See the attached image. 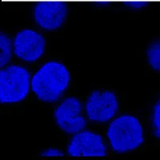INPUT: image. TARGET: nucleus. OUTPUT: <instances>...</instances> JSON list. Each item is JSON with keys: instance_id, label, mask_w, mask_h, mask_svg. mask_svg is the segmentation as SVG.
Returning <instances> with one entry per match:
<instances>
[{"instance_id": "nucleus-10", "label": "nucleus", "mask_w": 160, "mask_h": 160, "mask_svg": "<svg viewBox=\"0 0 160 160\" xmlns=\"http://www.w3.org/2000/svg\"><path fill=\"white\" fill-rule=\"evenodd\" d=\"M146 58L151 69L160 74V38L154 40L148 46Z\"/></svg>"}, {"instance_id": "nucleus-3", "label": "nucleus", "mask_w": 160, "mask_h": 160, "mask_svg": "<svg viewBox=\"0 0 160 160\" xmlns=\"http://www.w3.org/2000/svg\"><path fill=\"white\" fill-rule=\"evenodd\" d=\"M32 74L25 66L10 63L0 69V103L22 102L31 93Z\"/></svg>"}, {"instance_id": "nucleus-5", "label": "nucleus", "mask_w": 160, "mask_h": 160, "mask_svg": "<svg viewBox=\"0 0 160 160\" xmlns=\"http://www.w3.org/2000/svg\"><path fill=\"white\" fill-rule=\"evenodd\" d=\"M56 104L53 111V118L58 129L67 135H72L87 128L88 119L86 116L84 103L78 97H64Z\"/></svg>"}, {"instance_id": "nucleus-4", "label": "nucleus", "mask_w": 160, "mask_h": 160, "mask_svg": "<svg viewBox=\"0 0 160 160\" xmlns=\"http://www.w3.org/2000/svg\"><path fill=\"white\" fill-rule=\"evenodd\" d=\"M84 110L89 122L96 124L108 123L119 114V99L114 91L94 90L86 98Z\"/></svg>"}, {"instance_id": "nucleus-11", "label": "nucleus", "mask_w": 160, "mask_h": 160, "mask_svg": "<svg viewBox=\"0 0 160 160\" xmlns=\"http://www.w3.org/2000/svg\"><path fill=\"white\" fill-rule=\"evenodd\" d=\"M151 130L153 135L157 139L160 140V96L153 104L150 116Z\"/></svg>"}, {"instance_id": "nucleus-13", "label": "nucleus", "mask_w": 160, "mask_h": 160, "mask_svg": "<svg viewBox=\"0 0 160 160\" xmlns=\"http://www.w3.org/2000/svg\"><path fill=\"white\" fill-rule=\"evenodd\" d=\"M148 2H143V1H131V2H127L125 5L129 8L130 9L134 10H139L142 8H146Z\"/></svg>"}, {"instance_id": "nucleus-1", "label": "nucleus", "mask_w": 160, "mask_h": 160, "mask_svg": "<svg viewBox=\"0 0 160 160\" xmlns=\"http://www.w3.org/2000/svg\"><path fill=\"white\" fill-rule=\"evenodd\" d=\"M71 74L65 63L56 59L44 62L31 75V93L43 103H57L65 97Z\"/></svg>"}, {"instance_id": "nucleus-6", "label": "nucleus", "mask_w": 160, "mask_h": 160, "mask_svg": "<svg viewBox=\"0 0 160 160\" xmlns=\"http://www.w3.org/2000/svg\"><path fill=\"white\" fill-rule=\"evenodd\" d=\"M12 39L14 56L22 63H35L45 55L47 39L38 30L22 28Z\"/></svg>"}, {"instance_id": "nucleus-8", "label": "nucleus", "mask_w": 160, "mask_h": 160, "mask_svg": "<svg viewBox=\"0 0 160 160\" xmlns=\"http://www.w3.org/2000/svg\"><path fill=\"white\" fill-rule=\"evenodd\" d=\"M109 147L106 138L92 130L85 129L71 135L66 154L71 157H98L108 155Z\"/></svg>"}, {"instance_id": "nucleus-7", "label": "nucleus", "mask_w": 160, "mask_h": 160, "mask_svg": "<svg viewBox=\"0 0 160 160\" xmlns=\"http://www.w3.org/2000/svg\"><path fill=\"white\" fill-rule=\"evenodd\" d=\"M69 7L63 0H41L35 2L32 18L41 31L54 32L61 29L68 20Z\"/></svg>"}, {"instance_id": "nucleus-9", "label": "nucleus", "mask_w": 160, "mask_h": 160, "mask_svg": "<svg viewBox=\"0 0 160 160\" xmlns=\"http://www.w3.org/2000/svg\"><path fill=\"white\" fill-rule=\"evenodd\" d=\"M14 57L12 38L2 31L0 33V68L11 63Z\"/></svg>"}, {"instance_id": "nucleus-2", "label": "nucleus", "mask_w": 160, "mask_h": 160, "mask_svg": "<svg viewBox=\"0 0 160 160\" xmlns=\"http://www.w3.org/2000/svg\"><path fill=\"white\" fill-rule=\"evenodd\" d=\"M105 138L109 149L123 155L138 150L145 142V128L142 121L131 113L118 114L108 123Z\"/></svg>"}, {"instance_id": "nucleus-12", "label": "nucleus", "mask_w": 160, "mask_h": 160, "mask_svg": "<svg viewBox=\"0 0 160 160\" xmlns=\"http://www.w3.org/2000/svg\"><path fill=\"white\" fill-rule=\"evenodd\" d=\"M65 155H67L66 151L57 147H49L44 148L40 153V156L43 158H60L63 157Z\"/></svg>"}]
</instances>
